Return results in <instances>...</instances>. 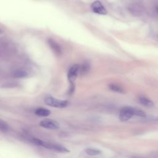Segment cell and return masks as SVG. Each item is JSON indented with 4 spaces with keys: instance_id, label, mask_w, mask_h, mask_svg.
<instances>
[{
    "instance_id": "3957f363",
    "label": "cell",
    "mask_w": 158,
    "mask_h": 158,
    "mask_svg": "<svg viewBox=\"0 0 158 158\" xmlns=\"http://www.w3.org/2000/svg\"><path fill=\"white\" fill-rule=\"evenodd\" d=\"M134 108L131 107H124L121 109L119 114L120 120L125 122L128 120L133 115Z\"/></svg>"
},
{
    "instance_id": "5b68a950",
    "label": "cell",
    "mask_w": 158,
    "mask_h": 158,
    "mask_svg": "<svg viewBox=\"0 0 158 158\" xmlns=\"http://www.w3.org/2000/svg\"><path fill=\"white\" fill-rule=\"evenodd\" d=\"M80 70V65L78 64H75L70 67L68 72V78L70 82L72 83V85L73 86V83L75 79L77 77L78 73Z\"/></svg>"
},
{
    "instance_id": "5bb4252c",
    "label": "cell",
    "mask_w": 158,
    "mask_h": 158,
    "mask_svg": "<svg viewBox=\"0 0 158 158\" xmlns=\"http://www.w3.org/2000/svg\"><path fill=\"white\" fill-rule=\"evenodd\" d=\"M90 69V65L88 62L83 63L81 67H80L79 72L80 71V73L81 74H85Z\"/></svg>"
},
{
    "instance_id": "ba28073f",
    "label": "cell",
    "mask_w": 158,
    "mask_h": 158,
    "mask_svg": "<svg viewBox=\"0 0 158 158\" xmlns=\"http://www.w3.org/2000/svg\"><path fill=\"white\" fill-rule=\"evenodd\" d=\"M129 11L135 16H139L143 12L142 7L138 4H132L128 7Z\"/></svg>"
},
{
    "instance_id": "8992f818",
    "label": "cell",
    "mask_w": 158,
    "mask_h": 158,
    "mask_svg": "<svg viewBox=\"0 0 158 158\" xmlns=\"http://www.w3.org/2000/svg\"><path fill=\"white\" fill-rule=\"evenodd\" d=\"M40 125L41 127L49 129V130H56L59 128V124L55 120L46 119L40 122Z\"/></svg>"
},
{
    "instance_id": "4fadbf2b",
    "label": "cell",
    "mask_w": 158,
    "mask_h": 158,
    "mask_svg": "<svg viewBox=\"0 0 158 158\" xmlns=\"http://www.w3.org/2000/svg\"><path fill=\"white\" fill-rule=\"evenodd\" d=\"M109 88L112 90V91H114L115 92H117V93H123V88L120 86L119 85H117L116 84H114V83H110L109 85Z\"/></svg>"
},
{
    "instance_id": "9c48e42d",
    "label": "cell",
    "mask_w": 158,
    "mask_h": 158,
    "mask_svg": "<svg viewBox=\"0 0 158 158\" xmlns=\"http://www.w3.org/2000/svg\"><path fill=\"white\" fill-rule=\"evenodd\" d=\"M35 114L40 117H47L50 115L51 112L49 110H48L46 108L40 107L35 110Z\"/></svg>"
},
{
    "instance_id": "6da1fadb",
    "label": "cell",
    "mask_w": 158,
    "mask_h": 158,
    "mask_svg": "<svg viewBox=\"0 0 158 158\" xmlns=\"http://www.w3.org/2000/svg\"><path fill=\"white\" fill-rule=\"evenodd\" d=\"M32 141L34 143V144H35L38 146H43L45 148L54 150L56 151H58V152H69V151L66 148H65L64 146H63L60 144H57V143L46 142V141H44L39 139V138H33L32 139Z\"/></svg>"
},
{
    "instance_id": "8fae6325",
    "label": "cell",
    "mask_w": 158,
    "mask_h": 158,
    "mask_svg": "<svg viewBox=\"0 0 158 158\" xmlns=\"http://www.w3.org/2000/svg\"><path fill=\"white\" fill-rule=\"evenodd\" d=\"M28 73L26 71L23 70H17L15 71L13 73V76L15 78H25L27 76Z\"/></svg>"
},
{
    "instance_id": "30bf717a",
    "label": "cell",
    "mask_w": 158,
    "mask_h": 158,
    "mask_svg": "<svg viewBox=\"0 0 158 158\" xmlns=\"http://www.w3.org/2000/svg\"><path fill=\"white\" fill-rule=\"evenodd\" d=\"M139 101L141 104H143V106H144L146 107H151L154 106V103L151 100H150L149 99H148L146 97H144V96L139 97Z\"/></svg>"
},
{
    "instance_id": "2e32d148",
    "label": "cell",
    "mask_w": 158,
    "mask_h": 158,
    "mask_svg": "<svg viewBox=\"0 0 158 158\" xmlns=\"http://www.w3.org/2000/svg\"><path fill=\"white\" fill-rule=\"evenodd\" d=\"M8 128H9L8 124L5 121L0 118V129L2 130H7Z\"/></svg>"
},
{
    "instance_id": "52a82bcc",
    "label": "cell",
    "mask_w": 158,
    "mask_h": 158,
    "mask_svg": "<svg viewBox=\"0 0 158 158\" xmlns=\"http://www.w3.org/2000/svg\"><path fill=\"white\" fill-rule=\"evenodd\" d=\"M48 43L54 53H56L57 55H59L61 54L62 51L60 46L56 41H55L54 40L51 38H49L48 40Z\"/></svg>"
},
{
    "instance_id": "277c9868",
    "label": "cell",
    "mask_w": 158,
    "mask_h": 158,
    "mask_svg": "<svg viewBox=\"0 0 158 158\" xmlns=\"http://www.w3.org/2000/svg\"><path fill=\"white\" fill-rule=\"evenodd\" d=\"M92 10L98 14L106 15L107 14V10L102 4L99 1H96L93 2L91 6Z\"/></svg>"
},
{
    "instance_id": "7c38bea8",
    "label": "cell",
    "mask_w": 158,
    "mask_h": 158,
    "mask_svg": "<svg viewBox=\"0 0 158 158\" xmlns=\"http://www.w3.org/2000/svg\"><path fill=\"white\" fill-rule=\"evenodd\" d=\"M85 152L89 156H97L101 154V151L94 148H87L85 149Z\"/></svg>"
},
{
    "instance_id": "7a4b0ae2",
    "label": "cell",
    "mask_w": 158,
    "mask_h": 158,
    "mask_svg": "<svg viewBox=\"0 0 158 158\" xmlns=\"http://www.w3.org/2000/svg\"><path fill=\"white\" fill-rule=\"evenodd\" d=\"M44 102L48 106L57 108H64L66 107L69 103L67 101L60 100L51 96H48L46 98L44 99Z\"/></svg>"
},
{
    "instance_id": "e0dca14e",
    "label": "cell",
    "mask_w": 158,
    "mask_h": 158,
    "mask_svg": "<svg viewBox=\"0 0 158 158\" xmlns=\"http://www.w3.org/2000/svg\"><path fill=\"white\" fill-rule=\"evenodd\" d=\"M156 11H157V13L158 14V6L156 7Z\"/></svg>"
},
{
    "instance_id": "9a60e30c",
    "label": "cell",
    "mask_w": 158,
    "mask_h": 158,
    "mask_svg": "<svg viewBox=\"0 0 158 158\" xmlns=\"http://www.w3.org/2000/svg\"><path fill=\"white\" fill-rule=\"evenodd\" d=\"M133 115L138 116V117H146V113L143 110L139 109H136V108H134Z\"/></svg>"
}]
</instances>
